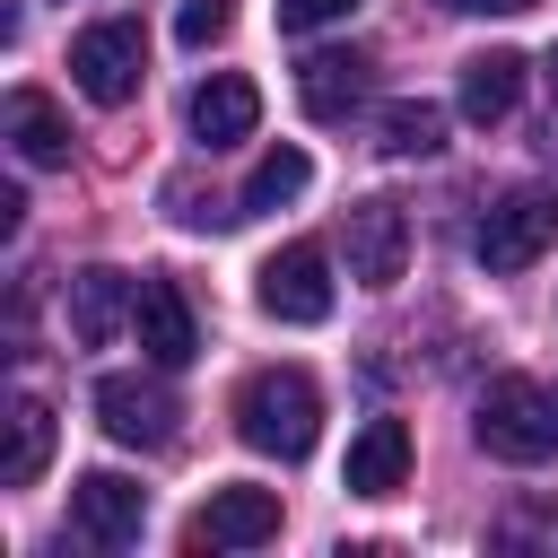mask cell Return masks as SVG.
Here are the masks:
<instances>
[{"mask_svg": "<svg viewBox=\"0 0 558 558\" xmlns=\"http://www.w3.org/2000/svg\"><path fill=\"white\" fill-rule=\"evenodd\" d=\"M235 436L270 462H305L314 436H323V392L305 366H262L235 384Z\"/></svg>", "mask_w": 558, "mask_h": 558, "instance_id": "obj_1", "label": "cell"}, {"mask_svg": "<svg viewBox=\"0 0 558 558\" xmlns=\"http://www.w3.org/2000/svg\"><path fill=\"white\" fill-rule=\"evenodd\" d=\"M471 436L488 462H549L558 453V401L532 384V375H488L480 401H471Z\"/></svg>", "mask_w": 558, "mask_h": 558, "instance_id": "obj_2", "label": "cell"}, {"mask_svg": "<svg viewBox=\"0 0 558 558\" xmlns=\"http://www.w3.org/2000/svg\"><path fill=\"white\" fill-rule=\"evenodd\" d=\"M70 78H78L87 105H131L140 78H148V35H140L131 17H96V26H78V44H70Z\"/></svg>", "mask_w": 558, "mask_h": 558, "instance_id": "obj_3", "label": "cell"}, {"mask_svg": "<svg viewBox=\"0 0 558 558\" xmlns=\"http://www.w3.org/2000/svg\"><path fill=\"white\" fill-rule=\"evenodd\" d=\"M558 244V192H541V183H523V192H506L488 218H480V235H471V253H480V270H532L541 253Z\"/></svg>", "mask_w": 558, "mask_h": 558, "instance_id": "obj_4", "label": "cell"}, {"mask_svg": "<svg viewBox=\"0 0 558 558\" xmlns=\"http://www.w3.org/2000/svg\"><path fill=\"white\" fill-rule=\"evenodd\" d=\"M262 541H279V488H253V480L209 488V506L183 523V549H262Z\"/></svg>", "mask_w": 558, "mask_h": 558, "instance_id": "obj_5", "label": "cell"}, {"mask_svg": "<svg viewBox=\"0 0 558 558\" xmlns=\"http://www.w3.org/2000/svg\"><path fill=\"white\" fill-rule=\"evenodd\" d=\"M340 244H349V279L357 288H392L410 270V218H401V201H357L340 218Z\"/></svg>", "mask_w": 558, "mask_h": 558, "instance_id": "obj_6", "label": "cell"}, {"mask_svg": "<svg viewBox=\"0 0 558 558\" xmlns=\"http://www.w3.org/2000/svg\"><path fill=\"white\" fill-rule=\"evenodd\" d=\"M70 523H78V541H96V549H131L140 523H148V488L122 480V471H78V488H70Z\"/></svg>", "mask_w": 558, "mask_h": 558, "instance_id": "obj_7", "label": "cell"}, {"mask_svg": "<svg viewBox=\"0 0 558 558\" xmlns=\"http://www.w3.org/2000/svg\"><path fill=\"white\" fill-rule=\"evenodd\" d=\"M253 296H262L270 323H323V314H331V262H323V244H288V253H270Z\"/></svg>", "mask_w": 558, "mask_h": 558, "instance_id": "obj_8", "label": "cell"}, {"mask_svg": "<svg viewBox=\"0 0 558 558\" xmlns=\"http://www.w3.org/2000/svg\"><path fill=\"white\" fill-rule=\"evenodd\" d=\"M96 418H105L113 445H166L183 410H174V392L157 375H105L96 384Z\"/></svg>", "mask_w": 558, "mask_h": 558, "instance_id": "obj_9", "label": "cell"}, {"mask_svg": "<svg viewBox=\"0 0 558 558\" xmlns=\"http://www.w3.org/2000/svg\"><path fill=\"white\" fill-rule=\"evenodd\" d=\"M131 331H140V349H148V366H192V349H201V323H192V305H183V288L174 279H140V305H131Z\"/></svg>", "mask_w": 558, "mask_h": 558, "instance_id": "obj_10", "label": "cell"}, {"mask_svg": "<svg viewBox=\"0 0 558 558\" xmlns=\"http://www.w3.org/2000/svg\"><path fill=\"white\" fill-rule=\"evenodd\" d=\"M253 122H262V87L244 70H209L192 87V140L201 148H235V140H253Z\"/></svg>", "mask_w": 558, "mask_h": 558, "instance_id": "obj_11", "label": "cell"}, {"mask_svg": "<svg viewBox=\"0 0 558 558\" xmlns=\"http://www.w3.org/2000/svg\"><path fill=\"white\" fill-rule=\"evenodd\" d=\"M410 480V427L401 418H366L349 436V462H340V488L349 497H392Z\"/></svg>", "mask_w": 558, "mask_h": 558, "instance_id": "obj_12", "label": "cell"}, {"mask_svg": "<svg viewBox=\"0 0 558 558\" xmlns=\"http://www.w3.org/2000/svg\"><path fill=\"white\" fill-rule=\"evenodd\" d=\"M366 70H375V61H366V52H340V44H331V52H305L296 105H305L314 122H349V113L366 105Z\"/></svg>", "mask_w": 558, "mask_h": 558, "instance_id": "obj_13", "label": "cell"}, {"mask_svg": "<svg viewBox=\"0 0 558 558\" xmlns=\"http://www.w3.org/2000/svg\"><path fill=\"white\" fill-rule=\"evenodd\" d=\"M131 305H140V279H131V270H113V262H96V270H78V279H70V331H78L87 349H105V340L131 323Z\"/></svg>", "mask_w": 558, "mask_h": 558, "instance_id": "obj_14", "label": "cell"}, {"mask_svg": "<svg viewBox=\"0 0 558 558\" xmlns=\"http://www.w3.org/2000/svg\"><path fill=\"white\" fill-rule=\"evenodd\" d=\"M0 131H9V148H17L26 166H70V122H61V105H52L44 87H9Z\"/></svg>", "mask_w": 558, "mask_h": 558, "instance_id": "obj_15", "label": "cell"}, {"mask_svg": "<svg viewBox=\"0 0 558 558\" xmlns=\"http://www.w3.org/2000/svg\"><path fill=\"white\" fill-rule=\"evenodd\" d=\"M523 70H532L523 52H471L462 61V122H480V131L506 122L514 96H523Z\"/></svg>", "mask_w": 558, "mask_h": 558, "instance_id": "obj_16", "label": "cell"}, {"mask_svg": "<svg viewBox=\"0 0 558 558\" xmlns=\"http://www.w3.org/2000/svg\"><path fill=\"white\" fill-rule=\"evenodd\" d=\"M44 462H52V401L17 392V401H9V453H0V480H9V488H35Z\"/></svg>", "mask_w": 558, "mask_h": 558, "instance_id": "obj_17", "label": "cell"}, {"mask_svg": "<svg viewBox=\"0 0 558 558\" xmlns=\"http://www.w3.org/2000/svg\"><path fill=\"white\" fill-rule=\"evenodd\" d=\"M305 183H314V157L279 140V148H262V166L244 174V192H235V209H244V218H253V209H288V201H296Z\"/></svg>", "mask_w": 558, "mask_h": 558, "instance_id": "obj_18", "label": "cell"}, {"mask_svg": "<svg viewBox=\"0 0 558 558\" xmlns=\"http://www.w3.org/2000/svg\"><path fill=\"white\" fill-rule=\"evenodd\" d=\"M375 131H384V157H436V148H445V105L401 96V105L375 113Z\"/></svg>", "mask_w": 558, "mask_h": 558, "instance_id": "obj_19", "label": "cell"}, {"mask_svg": "<svg viewBox=\"0 0 558 558\" xmlns=\"http://www.w3.org/2000/svg\"><path fill=\"white\" fill-rule=\"evenodd\" d=\"M488 532H497V549H549L558 558V497H514Z\"/></svg>", "mask_w": 558, "mask_h": 558, "instance_id": "obj_20", "label": "cell"}, {"mask_svg": "<svg viewBox=\"0 0 558 558\" xmlns=\"http://www.w3.org/2000/svg\"><path fill=\"white\" fill-rule=\"evenodd\" d=\"M227 17H235L227 0H183V9H174V44H183V52H209V44L227 35Z\"/></svg>", "mask_w": 558, "mask_h": 558, "instance_id": "obj_21", "label": "cell"}, {"mask_svg": "<svg viewBox=\"0 0 558 558\" xmlns=\"http://www.w3.org/2000/svg\"><path fill=\"white\" fill-rule=\"evenodd\" d=\"M357 0H279V26L288 35H314V26H331V17H349Z\"/></svg>", "mask_w": 558, "mask_h": 558, "instance_id": "obj_22", "label": "cell"}, {"mask_svg": "<svg viewBox=\"0 0 558 558\" xmlns=\"http://www.w3.org/2000/svg\"><path fill=\"white\" fill-rule=\"evenodd\" d=\"M445 9H497V17H514V9H532V0H445Z\"/></svg>", "mask_w": 558, "mask_h": 558, "instance_id": "obj_23", "label": "cell"}, {"mask_svg": "<svg viewBox=\"0 0 558 558\" xmlns=\"http://www.w3.org/2000/svg\"><path fill=\"white\" fill-rule=\"evenodd\" d=\"M549 96H558V52H549Z\"/></svg>", "mask_w": 558, "mask_h": 558, "instance_id": "obj_24", "label": "cell"}]
</instances>
